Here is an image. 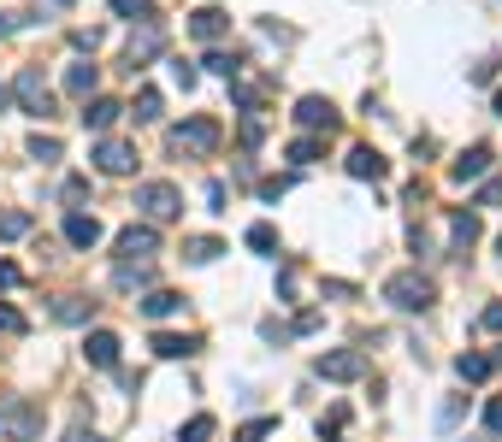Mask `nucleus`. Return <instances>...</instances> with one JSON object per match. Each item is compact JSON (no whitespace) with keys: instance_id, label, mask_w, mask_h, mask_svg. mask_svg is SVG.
Here are the masks:
<instances>
[{"instance_id":"f257e3e1","label":"nucleus","mask_w":502,"mask_h":442,"mask_svg":"<svg viewBox=\"0 0 502 442\" xmlns=\"http://www.w3.org/2000/svg\"><path fill=\"white\" fill-rule=\"evenodd\" d=\"M384 301H391L396 313H425L437 301V283L425 272H396L391 283H384Z\"/></svg>"},{"instance_id":"f03ea898","label":"nucleus","mask_w":502,"mask_h":442,"mask_svg":"<svg viewBox=\"0 0 502 442\" xmlns=\"http://www.w3.org/2000/svg\"><path fill=\"white\" fill-rule=\"evenodd\" d=\"M0 437L36 442V437H42V407H36V401H24V396H6V401H0Z\"/></svg>"},{"instance_id":"7ed1b4c3","label":"nucleus","mask_w":502,"mask_h":442,"mask_svg":"<svg viewBox=\"0 0 502 442\" xmlns=\"http://www.w3.org/2000/svg\"><path fill=\"white\" fill-rule=\"evenodd\" d=\"M136 212H142L148 224H166V219H178V212H183V195L172 183H142V189H136Z\"/></svg>"},{"instance_id":"20e7f679","label":"nucleus","mask_w":502,"mask_h":442,"mask_svg":"<svg viewBox=\"0 0 502 442\" xmlns=\"http://www.w3.org/2000/svg\"><path fill=\"white\" fill-rule=\"evenodd\" d=\"M12 95H18V107L24 112H36V118H47V112H54V95H47V77L36 66H24L18 77H12Z\"/></svg>"},{"instance_id":"39448f33","label":"nucleus","mask_w":502,"mask_h":442,"mask_svg":"<svg viewBox=\"0 0 502 442\" xmlns=\"http://www.w3.org/2000/svg\"><path fill=\"white\" fill-rule=\"evenodd\" d=\"M172 148H178V154H213V148H219V124L213 118H183L178 130H172Z\"/></svg>"},{"instance_id":"423d86ee","label":"nucleus","mask_w":502,"mask_h":442,"mask_svg":"<svg viewBox=\"0 0 502 442\" xmlns=\"http://www.w3.org/2000/svg\"><path fill=\"white\" fill-rule=\"evenodd\" d=\"M313 372L325 377V384H349V377H361L367 372V354L361 348H337V354H319V365Z\"/></svg>"},{"instance_id":"0eeeda50","label":"nucleus","mask_w":502,"mask_h":442,"mask_svg":"<svg viewBox=\"0 0 502 442\" xmlns=\"http://www.w3.org/2000/svg\"><path fill=\"white\" fill-rule=\"evenodd\" d=\"M95 166L107 177H124V171H136V148L119 142V136H100V142H95Z\"/></svg>"},{"instance_id":"6e6552de","label":"nucleus","mask_w":502,"mask_h":442,"mask_svg":"<svg viewBox=\"0 0 502 442\" xmlns=\"http://www.w3.org/2000/svg\"><path fill=\"white\" fill-rule=\"evenodd\" d=\"M296 124H301V130H331V124H337V107H331L325 95H301V100H296Z\"/></svg>"},{"instance_id":"1a4fd4ad","label":"nucleus","mask_w":502,"mask_h":442,"mask_svg":"<svg viewBox=\"0 0 502 442\" xmlns=\"http://www.w3.org/2000/svg\"><path fill=\"white\" fill-rule=\"evenodd\" d=\"M160 248V231L154 224H131V231H119V254L124 260H148Z\"/></svg>"},{"instance_id":"9d476101","label":"nucleus","mask_w":502,"mask_h":442,"mask_svg":"<svg viewBox=\"0 0 502 442\" xmlns=\"http://www.w3.org/2000/svg\"><path fill=\"white\" fill-rule=\"evenodd\" d=\"M160 47H166V30H160V18H148V24H142V36H131V71H136V66H148Z\"/></svg>"},{"instance_id":"9b49d317","label":"nucleus","mask_w":502,"mask_h":442,"mask_svg":"<svg viewBox=\"0 0 502 442\" xmlns=\"http://www.w3.org/2000/svg\"><path fill=\"white\" fill-rule=\"evenodd\" d=\"M491 159H497V154L479 142V148H467V154H461L455 166H449V177H455V183H473V177H485V171H491Z\"/></svg>"},{"instance_id":"f8f14e48","label":"nucleus","mask_w":502,"mask_h":442,"mask_svg":"<svg viewBox=\"0 0 502 442\" xmlns=\"http://www.w3.org/2000/svg\"><path fill=\"white\" fill-rule=\"evenodd\" d=\"M83 354H89V365H100V372H112V365H119V336H112V331H89V343H83Z\"/></svg>"},{"instance_id":"ddd939ff","label":"nucleus","mask_w":502,"mask_h":442,"mask_svg":"<svg viewBox=\"0 0 502 442\" xmlns=\"http://www.w3.org/2000/svg\"><path fill=\"white\" fill-rule=\"evenodd\" d=\"M384 171H391V166H384L379 148H349V177H367V183H379Z\"/></svg>"},{"instance_id":"4468645a","label":"nucleus","mask_w":502,"mask_h":442,"mask_svg":"<svg viewBox=\"0 0 502 442\" xmlns=\"http://www.w3.org/2000/svg\"><path fill=\"white\" fill-rule=\"evenodd\" d=\"M119 112H124V107H119V100H107V95H95V100H89V107H83V124H89V130H95V136H107V130H112V124H119Z\"/></svg>"},{"instance_id":"2eb2a0df","label":"nucleus","mask_w":502,"mask_h":442,"mask_svg":"<svg viewBox=\"0 0 502 442\" xmlns=\"http://www.w3.org/2000/svg\"><path fill=\"white\" fill-rule=\"evenodd\" d=\"M66 242L71 248H95L100 242V219H95V212H71V219H66Z\"/></svg>"},{"instance_id":"dca6fc26","label":"nucleus","mask_w":502,"mask_h":442,"mask_svg":"<svg viewBox=\"0 0 502 442\" xmlns=\"http://www.w3.org/2000/svg\"><path fill=\"white\" fill-rule=\"evenodd\" d=\"M473 242H479V219H473V212H449V248L467 254Z\"/></svg>"},{"instance_id":"f3484780","label":"nucleus","mask_w":502,"mask_h":442,"mask_svg":"<svg viewBox=\"0 0 502 442\" xmlns=\"http://www.w3.org/2000/svg\"><path fill=\"white\" fill-rule=\"evenodd\" d=\"M190 30L201 36V42H219V36H225V30H231V18H225V12H219V6H201V12H195V18H190Z\"/></svg>"},{"instance_id":"a211bd4d","label":"nucleus","mask_w":502,"mask_h":442,"mask_svg":"<svg viewBox=\"0 0 502 442\" xmlns=\"http://www.w3.org/2000/svg\"><path fill=\"white\" fill-rule=\"evenodd\" d=\"M195 348H201L195 336H178V331H160V336H154V354H160V360H190Z\"/></svg>"},{"instance_id":"6ab92c4d","label":"nucleus","mask_w":502,"mask_h":442,"mask_svg":"<svg viewBox=\"0 0 502 442\" xmlns=\"http://www.w3.org/2000/svg\"><path fill=\"white\" fill-rule=\"evenodd\" d=\"M95 83H100V71L89 66V59H78V66H66V88H71V95H95Z\"/></svg>"},{"instance_id":"aec40b11","label":"nucleus","mask_w":502,"mask_h":442,"mask_svg":"<svg viewBox=\"0 0 502 442\" xmlns=\"http://www.w3.org/2000/svg\"><path fill=\"white\" fill-rule=\"evenodd\" d=\"M142 313L148 319H172V313H183V295H172V289H148Z\"/></svg>"},{"instance_id":"412c9836","label":"nucleus","mask_w":502,"mask_h":442,"mask_svg":"<svg viewBox=\"0 0 502 442\" xmlns=\"http://www.w3.org/2000/svg\"><path fill=\"white\" fill-rule=\"evenodd\" d=\"M112 283H119V289H148V283H154V272H148V260H124L119 272H112Z\"/></svg>"},{"instance_id":"4be33fe9","label":"nucleus","mask_w":502,"mask_h":442,"mask_svg":"<svg viewBox=\"0 0 502 442\" xmlns=\"http://www.w3.org/2000/svg\"><path fill=\"white\" fill-rule=\"evenodd\" d=\"M54 319L59 324H83V319H89V301H83V295H59L54 301Z\"/></svg>"},{"instance_id":"5701e85b","label":"nucleus","mask_w":502,"mask_h":442,"mask_svg":"<svg viewBox=\"0 0 502 442\" xmlns=\"http://www.w3.org/2000/svg\"><path fill=\"white\" fill-rule=\"evenodd\" d=\"M18 236H30V212L6 207V212H0V242H18Z\"/></svg>"},{"instance_id":"b1692460","label":"nucleus","mask_w":502,"mask_h":442,"mask_svg":"<svg viewBox=\"0 0 502 442\" xmlns=\"http://www.w3.org/2000/svg\"><path fill=\"white\" fill-rule=\"evenodd\" d=\"M455 372L467 377V384H485V377H491V354H461Z\"/></svg>"},{"instance_id":"393cba45","label":"nucleus","mask_w":502,"mask_h":442,"mask_svg":"<svg viewBox=\"0 0 502 442\" xmlns=\"http://www.w3.org/2000/svg\"><path fill=\"white\" fill-rule=\"evenodd\" d=\"M219 254H225V248L213 242V236H195V242H183V260H190V265H207V260H219Z\"/></svg>"},{"instance_id":"a878e982","label":"nucleus","mask_w":502,"mask_h":442,"mask_svg":"<svg viewBox=\"0 0 502 442\" xmlns=\"http://www.w3.org/2000/svg\"><path fill=\"white\" fill-rule=\"evenodd\" d=\"M201 66H207L213 77H236V71H243V59H236V54H219V47H213V54L201 59Z\"/></svg>"},{"instance_id":"bb28decb","label":"nucleus","mask_w":502,"mask_h":442,"mask_svg":"<svg viewBox=\"0 0 502 442\" xmlns=\"http://www.w3.org/2000/svg\"><path fill=\"white\" fill-rule=\"evenodd\" d=\"M248 248H255V254H272V248H278V231H272V224H248Z\"/></svg>"},{"instance_id":"cd10ccee","label":"nucleus","mask_w":502,"mask_h":442,"mask_svg":"<svg viewBox=\"0 0 502 442\" xmlns=\"http://www.w3.org/2000/svg\"><path fill=\"white\" fill-rule=\"evenodd\" d=\"M59 154H66V148H59V136H36V142H30V159H42V166H54Z\"/></svg>"},{"instance_id":"c85d7f7f","label":"nucleus","mask_w":502,"mask_h":442,"mask_svg":"<svg viewBox=\"0 0 502 442\" xmlns=\"http://www.w3.org/2000/svg\"><path fill=\"white\" fill-rule=\"evenodd\" d=\"M290 159H296V166H313V159H319V136H296V142H290Z\"/></svg>"},{"instance_id":"c756f323","label":"nucleus","mask_w":502,"mask_h":442,"mask_svg":"<svg viewBox=\"0 0 502 442\" xmlns=\"http://www.w3.org/2000/svg\"><path fill=\"white\" fill-rule=\"evenodd\" d=\"M207 437H213V413H195V419L183 425V437H178V442H207Z\"/></svg>"},{"instance_id":"7c9ffc66","label":"nucleus","mask_w":502,"mask_h":442,"mask_svg":"<svg viewBox=\"0 0 502 442\" xmlns=\"http://www.w3.org/2000/svg\"><path fill=\"white\" fill-rule=\"evenodd\" d=\"M154 118H160V95L142 88V95H136V124H154Z\"/></svg>"},{"instance_id":"2f4dec72","label":"nucleus","mask_w":502,"mask_h":442,"mask_svg":"<svg viewBox=\"0 0 502 442\" xmlns=\"http://www.w3.org/2000/svg\"><path fill=\"white\" fill-rule=\"evenodd\" d=\"M272 431H278V419H255V425H243V437H236V442H267Z\"/></svg>"},{"instance_id":"473e14b6","label":"nucleus","mask_w":502,"mask_h":442,"mask_svg":"<svg viewBox=\"0 0 502 442\" xmlns=\"http://www.w3.org/2000/svg\"><path fill=\"white\" fill-rule=\"evenodd\" d=\"M0 331H6V336H24V313L6 307V301H0Z\"/></svg>"},{"instance_id":"72a5a7b5","label":"nucleus","mask_w":502,"mask_h":442,"mask_svg":"<svg viewBox=\"0 0 502 442\" xmlns=\"http://www.w3.org/2000/svg\"><path fill=\"white\" fill-rule=\"evenodd\" d=\"M437 425H444V431H449V425H461V396H449L444 407H437Z\"/></svg>"},{"instance_id":"f704fd0d","label":"nucleus","mask_w":502,"mask_h":442,"mask_svg":"<svg viewBox=\"0 0 502 442\" xmlns=\"http://www.w3.org/2000/svg\"><path fill=\"white\" fill-rule=\"evenodd\" d=\"M485 431L502 437V396H497V401H485Z\"/></svg>"},{"instance_id":"c9c22d12","label":"nucleus","mask_w":502,"mask_h":442,"mask_svg":"<svg viewBox=\"0 0 502 442\" xmlns=\"http://www.w3.org/2000/svg\"><path fill=\"white\" fill-rule=\"evenodd\" d=\"M112 12H119V18H131V12H142V24H148V18H154V12H148V6H142V0H112Z\"/></svg>"},{"instance_id":"e433bc0d","label":"nucleus","mask_w":502,"mask_h":442,"mask_svg":"<svg viewBox=\"0 0 502 442\" xmlns=\"http://www.w3.org/2000/svg\"><path fill=\"white\" fill-rule=\"evenodd\" d=\"M343 419H349V413L331 407V419H319V437H337V431H343Z\"/></svg>"},{"instance_id":"4c0bfd02","label":"nucleus","mask_w":502,"mask_h":442,"mask_svg":"<svg viewBox=\"0 0 502 442\" xmlns=\"http://www.w3.org/2000/svg\"><path fill=\"white\" fill-rule=\"evenodd\" d=\"M497 200H502V177H491V183L479 189V207H497Z\"/></svg>"},{"instance_id":"58836bf2","label":"nucleus","mask_w":502,"mask_h":442,"mask_svg":"<svg viewBox=\"0 0 502 442\" xmlns=\"http://www.w3.org/2000/svg\"><path fill=\"white\" fill-rule=\"evenodd\" d=\"M479 324H485V331H502V301H491V307L479 313Z\"/></svg>"},{"instance_id":"ea45409f","label":"nucleus","mask_w":502,"mask_h":442,"mask_svg":"<svg viewBox=\"0 0 502 442\" xmlns=\"http://www.w3.org/2000/svg\"><path fill=\"white\" fill-rule=\"evenodd\" d=\"M260 136H267V124H260V118H243V142H248V148H255V142H260Z\"/></svg>"},{"instance_id":"a19ab883","label":"nucleus","mask_w":502,"mask_h":442,"mask_svg":"<svg viewBox=\"0 0 502 442\" xmlns=\"http://www.w3.org/2000/svg\"><path fill=\"white\" fill-rule=\"evenodd\" d=\"M172 83H178V88H195V71H190V66L178 59V66H172Z\"/></svg>"},{"instance_id":"79ce46f5","label":"nucleus","mask_w":502,"mask_h":442,"mask_svg":"<svg viewBox=\"0 0 502 442\" xmlns=\"http://www.w3.org/2000/svg\"><path fill=\"white\" fill-rule=\"evenodd\" d=\"M207 212H225V183H207Z\"/></svg>"},{"instance_id":"37998d69","label":"nucleus","mask_w":502,"mask_h":442,"mask_svg":"<svg viewBox=\"0 0 502 442\" xmlns=\"http://www.w3.org/2000/svg\"><path fill=\"white\" fill-rule=\"evenodd\" d=\"M18 277H24L18 265H12V260H0V289H12V283H18Z\"/></svg>"},{"instance_id":"c03bdc74","label":"nucleus","mask_w":502,"mask_h":442,"mask_svg":"<svg viewBox=\"0 0 502 442\" xmlns=\"http://www.w3.org/2000/svg\"><path fill=\"white\" fill-rule=\"evenodd\" d=\"M71 442H100V437H89V431H78V437H71Z\"/></svg>"},{"instance_id":"a18cd8bd","label":"nucleus","mask_w":502,"mask_h":442,"mask_svg":"<svg viewBox=\"0 0 502 442\" xmlns=\"http://www.w3.org/2000/svg\"><path fill=\"white\" fill-rule=\"evenodd\" d=\"M497 112H502V88H497Z\"/></svg>"},{"instance_id":"49530a36","label":"nucleus","mask_w":502,"mask_h":442,"mask_svg":"<svg viewBox=\"0 0 502 442\" xmlns=\"http://www.w3.org/2000/svg\"><path fill=\"white\" fill-rule=\"evenodd\" d=\"M54 6H71V0H54Z\"/></svg>"},{"instance_id":"de8ad7c7","label":"nucleus","mask_w":502,"mask_h":442,"mask_svg":"<svg viewBox=\"0 0 502 442\" xmlns=\"http://www.w3.org/2000/svg\"><path fill=\"white\" fill-rule=\"evenodd\" d=\"M491 365H502V354H497V360H491Z\"/></svg>"},{"instance_id":"09e8293b","label":"nucleus","mask_w":502,"mask_h":442,"mask_svg":"<svg viewBox=\"0 0 502 442\" xmlns=\"http://www.w3.org/2000/svg\"><path fill=\"white\" fill-rule=\"evenodd\" d=\"M497 248H502V242H497Z\"/></svg>"}]
</instances>
